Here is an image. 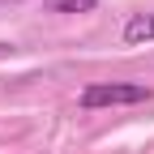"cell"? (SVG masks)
<instances>
[{"label": "cell", "instance_id": "2", "mask_svg": "<svg viewBox=\"0 0 154 154\" xmlns=\"http://www.w3.org/2000/svg\"><path fill=\"white\" fill-rule=\"evenodd\" d=\"M124 43H154V13H137L124 22Z\"/></svg>", "mask_w": 154, "mask_h": 154}, {"label": "cell", "instance_id": "1", "mask_svg": "<svg viewBox=\"0 0 154 154\" xmlns=\"http://www.w3.org/2000/svg\"><path fill=\"white\" fill-rule=\"evenodd\" d=\"M150 86L141 82H99V86H86L82 90V107L86 111H99V107H133V103H150Z\"/></svg>", "mask_w": 154, "mask_h": 154}, {"label": "cell", "instance_id": "3", "mask_svg": "<svg viewBox=\"0 0 154 154\" xmlns=\"http://www.w3.org/2000/svg\"><path fill=\"white\" fill-rule=\"evenodd\" d=\"M51 13H94L99 0H47Z\"/></svg>", "mask_w": 154, "mask_h": 154}]
</instances>
